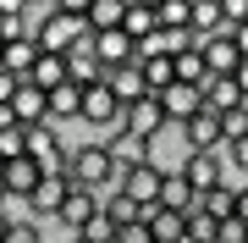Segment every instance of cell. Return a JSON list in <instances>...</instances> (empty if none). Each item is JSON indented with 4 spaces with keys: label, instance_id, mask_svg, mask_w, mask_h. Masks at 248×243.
I'll return each mask as SVG.
<instances>
[{
    "label": "cell",
    "instance_id": "15",
    "mask_svg": "<svg viewBox=\"0 0 248 243\" xmlns=\"http://www.w3.org/2000/svg\"><path fill=\"white\" fill-rule=\"evenodd\" d=\"M11 116H17L22 127H39V122H50V94H45V89H33V83L22 78L17 99H11Z\"/></svg>",
    "mask_w": 248,
    "mask_h": 243
},
{
    "label": "cell",
    "instance_id": "35",
    "mask_svg": "<svg viewBox=\"0 0 248 243\" xmlns=\"http://www.w3.org/2000/svg\"><path fill=\"white\" fill-rule=\"evenodd\" d=\"M237 221L248 227V182H243V188H237Z\"/></svg>",
    "mask_w": 248,
    "mask_h": 243
},
{
    "label": "cell",
    "instance_id": "17",
    "mask_svg": "<svg viewBox=\"0 0 248 243\" xmlns=\"http://www.w3.org/2000/svg\"><path fill=\"white\" fill-rule=\"evenodd\" d=\"M99 83H105V89H110L116 99H122V105H138V99H149V89H143V72H138V61H133V66H116V72H105Z\"/></svg>",
    "mask_w": 248,
    "mask_h": 243
},
{
    "label": "cell",
    "instance_id": "28",
    "mask_svg": "<svg viewBox=\"0 0 248 243\" xmlns=\"http://www.w3.org/2000/svg\"><path fill=\"white\" fill-rule=\"evenodd\" d=\"M160 11V28H187V17H193V0H155ZM193 33V28H187Z\"/></svg>",
    "mask_w": 248,
    "mask_h": 243
},
{
    "label": "cell",
    "instance_id": "20",
    "mask_svg": "<svg viewBox=\"0 0 248 243\" xmlns=\"http://www.w3.org/2000/svg\"><path fill=\"white\" fill-rule=\"evenodd\" d=\"M78 116H83V83H61V89L50 94V122L66 127V122H78Z\"/></svg>",
    "mask_w": 248,
    "mask_h": 243
},
{
    "label": "cell",
    "instance_id": "14",
    "mask_svg": "<svg viewBox=\"0 0 248 243\" xmlns=\"http://www.w3.org/2000/svg\"><path fill=\"white\" fill-rule=\"evenodd\" d=\"M122 33L133 39V45H143V39H155V33H160V11H155V0H127Z\"/></svg>",
    "mask_w": 248,
    "mask_h": 243
},
{
    "label": "cell",
    "instance_id": "42",
    "mask_svg": "<svg viewBox=\"0 0 248 243\" xmlns=\"http://www.w3.org/2000/svg\"><path fill=\"white\" fill-rule=\"evenodd\" d=\"M0 171H6V161H0Z\"/></svg>",
    "mask_w": 248,
    "mask_h": 243
},
{
    "label": "cell",
    "instance_id": "19",
    "mask_svg": "<svg viewBox=\"0 0 248 243\" xmlns=\"http://www.w3.org/2000/svg\"><path fill=\"white\" fill-rule=\"evenodd\" d=\"M237 105H243V89H237V78H210V83H204V111L226 116V111H237Z\"/></svg>",
    "mask_w": 248,
    "mask_h": 243
},
{
    "label": "cell",
    "instance_id": "22",
    "mask_svg": "<svg viewBox=\"0 0 248 243\" xmlns=\"http://www.w3.org/2000/svg\"><path fill=\"white\" fill-rule=\"evenodd\" d=\"M83 11H89V33H116L127 17V0H89Z\"/></svg>",
    "mask_w": 248,
    "mask_h": 243
},
{
    "label": "cell",
    "instance_id": "38",
    "mask_svg": "<svg viewBox=\"0 0 248 243\" xmlns=\"http://www.w3.org/2000/svg\"><path fill=\"white\" fill-rule=\"evenodd\" d=\"M6 232H11V221H6V216H0V243H6Z\"/></svg>",
    "mask_w": 248,
    "mask_h": 243
},
{
    "label": "cell",
    "instance_id": "24",
    "mask_svg": "<svg viewBox=\"0 0 248 243\" xmlns=\"http://www.w3.org/2000/svg\"><path fill=\"white\" fill-rule=\"evenodd\" d=\"M33 61H39V45H33V39H11L6 55H0V66H6L11 78H28V72H33Z\"/></svg>",
    "mask_w": 248,
    "mask_h": 243
},
{
    "label": "cell",
    "instance_id": "41",
    "mask_svg": "<svg viewBox=\"0 0 248 243\" xmlns=\"http://www.w3.org/2000/svg\"><path fill=\"white\" fill-rule=\"evenodd\" d=\"M0 55H6V39H0Z\"/></svg>",
    "mask_w": 248,
    "mask_h": 243
},
{
    "label": "cell",
    "instance_id": "32",
    "mask_svg": "<svg viewBox=\"0 0 248 243\" xmlns=\"http://www.w3.org/2000/svg\"><path fill=\"white\" fill-rule=\"evenodd\" d=\"M215 243H248V227L232 216V221H221V227H215Z\"/></svg>",
    "mask_w": 248,
    "mask_h": 243
},
{
    "label": "cell",
    "instance_id": "33",
    "mask_svg": "<svg viewBox=\"0 0 248 243\" xmlns=\"http://www.w3.org/2000/svg\"><path fill=\"white\" fill-rule=\"evenodd\" d=\"M116 243H155V232L143 221H133V227H122V232H116Z\"/></svg>",
    "mask_w": 248,
    "mask_h": 243
},
{
    "label": "cell",
    "instance_id": "10",
    "mask_svg": "<svg viewBox=\"0 0 248 243\" xmlns=\"http://www.w3.org/2000/svg\"><path fill=\"white\" fill-rule=\"evenodd\" d=\"M66 194H72V182H66V177H39V188L28 194V210H33V221H55V216H61V205H66Z\"/></svg>",
    "mask_w": 248,
    "mask_h": 243
},
{
    "label": "cell",
    "instance_id": "27",
    "mask_svg": "<svg viewBox=\"0 0 248 243\" xmlns=\"http://www.w3.org/2000/svg\"><path fill=\"white\" fill-rule=\"evenodd\" d=\"M177 83H193V89L210 83V66H204V50H199V45L187 50V55H177Z\"/></svg>",
    "mask_w": 248,
    "mask_h": 243
},
{
    "label": "cell",
    "instance_id": "26",
    "mask_svg": "<svg viewBox=\"0 0 248 243\" xmlns=\"http://www.w3.org/2000/svg\"><path fill=\"white\" fill-rule=\"evenodd\" d=\"M199 205L210 210L215 221H232V216H237V188H232V182H221V188H210V194L199 199Z\"/></svg>",
    "mask_w": 248,
    "mask_h": 243
},
{
    "label": "cell",
    "instance_id": "36",
    "mask_svg": "<svg viewBox=\"0 0 248 243\" xmlns=\"http://www.w3.org/2000/svg\"><path fill=\"white\" fill-rule=\"evenodd\" d=\"M232 39H237V55L248 61V28H237V33H232Z\"/></svg>",
    "mask_w": 248,
    "mask_h": 243
},
{
    "label": "cell",
    "instance_id": "37",
    "mask_svg": "<svg viewBox=\"0 0 248 243\" xmlns=\"http://www.w3.org/2000/svg\"><path fill=\"white\" fill-rule=\"evenodd\" d=\"M232 78H237V89H243V99H248V61H243V66H237Z\"/></svg>",
    "mask_w": 248,
    "mask_h": 243
},
{
    "label": "cell",
    "instance_id": "4",
    "mask_svg": "<svg viewBox=\"0 0 248 243\" xmlns=\"http://www.w3.org/2000/svg\"><path fill=\"white\" fill-rule=\"evenodd\" d=\"M182 138L193 155H221L226 149V122L215 116V111H199L193 122H182Z\"/></svg>",
    "mask_w": 248,
    "mask_h": 243
},
{
    "label": "cell",
    "instance_id": "6",
    "mask_svg": "<svg viewBox=\"0 0 248 243\" xmlns=\"http://www.w3.org/2000/svg\"><path fill=\"white\" fill-rule=\"evenodd\" d=\"M160 111H166V122H193L199 111H204V89H193V83H171V89H160Z\"/></svg>",
    "mask_w": 248,
    "mask_h": 243
},
{
    "label": "cell",
    "instance_id": "31",
    "mask_svg": "<svg viewBox=\"0 0 248 243\" xmlns=\"http://www.w3.org/2000/svg\"><path fill=\"white\" fill-rule=\"evenodd\" d=\"M6 243H45V232H39V221H11Z\"/></svg>",
    "mask_w": 248,
    "mask_h": 243
},
{
    "label": "cell",
    "instance_id": "13",
    "mask_svg": "<svg viewBox=\"0 0 248 243\" xmlns=\"http://www.w3.org/2000/svg\"><path fill=\"white\" fill-rule=\"evenodd\" d=\"M122 127H127V133H133V138H143V144H149V138L160 133V127H166V111H160V99L149 94V99H138V105H127Z\"/></svg>",
    "mask_w": 248,
    "mask_h": 243
},
{
    "label": "cell",
    "instance_id": "39",
    "mask_svg": "<svg viewBox=\"0 0 248 243\" xmlns=\"http://www.w3.org/2000/svg\"><path fill=\"white\" fill-rule=\"evenodd\" d=\"M61 243H89V238H61Z\"/></svg>",
    "mask_w": 248,
    "mask_h": 243
},
{
    "label": "cell",
    "instance_id": "5",
    "mask_svg": "<svg viewBox=\"0 0 248 243\" xmlns=\"http://www.w3.org/2000/svg\"><path fill=\"white\" fill-rule=\"evenodd\" d=\"M187 155H193V149H187V138H182L177 122H166V127L149 138V166H160V171H182Z\"/></svg>",
    "mask_w": 248,
    "mask_h": 243
},
{
    "label": "cell",
    "instance_id": "18",
    "mask_svg": "<svg viewBox=\"0 0 248 243\" xmlns=\"http://www.w3.org/2000/svg\"><path fill=\"white\" fill-rule=\"evenodd\" d=\"M28 83H33V89H45V94H55L61 83H72L66 55H45V50H39V61H33V72H28Z\"/></svg>",
    "mask_w": 248,
    "mask_h": 243
},
{
    "label": "cell",
    "instance_id": "11",
    "mask_svg": "<svg viewBox=\"0 0 248 243\" xmlns=\"http://www.w3.org/2000/svg\"><path fill=\"white\" fill-rule=\"evenodd\" d=\"M94 216H99V194H89V188H72L55 221H61V232H66V238H78V232H83V227H89Z\"/></svg>",
    "mask_w": 248,
    "mask_h": 243
},
{
    "label": "cell",
    "instance_id": "7",
    "mask_svg": "<svg viewBox=\"0 0 248 243\" xmlns=\"http://www.w3.org/2000/svg\"><path fill=\"white\" fill-rule=\"evenodd\" d=\"M160 177H166V171L149 166V161H143V166H127L122 171V194L133 199L138 210H149V205H160Z\"/></svg>",
    "mask_w": 248,
    "mask_h": 243
},
{
    "label": "cell",
    "instance_id": "29",
    "mask_svg": "<svg viewBox=\"0 0 248 243\" xmlns=\"http://www.w3.org/2000/svg\"><path fill=\"white\" fill-rule=\"evenodd\" d=\"M22 155H28V127L11 122L6 133H0V161H22Z\"/></svg>",
    "mask_w": 248,
    "mask_h": 243
},
{
    "label": "cell",
    "instance_id": "34",
    "mask_svg": "<svg viewBox=\"0 0 248 243\" xmlns=\"http://www.w3.org/2000/svg\"><path fill=\"white\" fill-rule=\"evenodd\" d=\"M17 89H22V78H11L6 66H0V105H11V99H17Z\"/></svg>",
    "mask_w": 248,
    "mask_h": 243
},
{
    "label": "cell",
    "instance_id": "3",
    "mask_svg": "<svg viewBox=\"0 0 248 243\" xmlns=\"http://www.w3.org/2000/svg\"><path fill=\"white\" fill-rule=\"evenodd\" d=\"M122 116H127V105L122 99H116L105 83H89V89H83V127H99V133H110V127H122Z\"/></svg>",
    "mask_w": 248,
    "mask_h": 243
},
{
    "label": "cell",
    "instance_id": "8",
    "mask_svg": "<svg viewBox=\"0 0 248 243\" xmlns=\"http://www.w3.org/2000/svg\"><path fill=\"white\" fill-rule=\"evenodd\" d=\"M199 50H204V66H210V78H232L243 66V55H237V39L226 33H210V39H199Z\"/></svg>",
    "mask_w": 248,
    "mask_h": 243
},
{
    "label": "cell",
    "instance_id": "1",
    "mask_svg": "<svg viewBox=\"0 0 248 243\" xmlns=\"http://www.w3.org/2000/svg\"><path fill=\"white\" fill-rule=\"evenodd\" d=\"M83 39H89V11L72 6V0H55L33 17V45L45 55H72Z\"/></svg>",
    "mask_w": 248,
    "mask_h": 243
},
{
    "label": "cell",
    "instance_id": "25",
    "mask_svg": "<svg viewBox=\"0 0 248 243\" xmlns=\"http://www.w3.org/2000/svg\"><path fill=\"white\" fill-rule=\"evenodd\" d=\"M187 28H193V39L221 33V0H193V17H187Z\"/></svg>",
    "mask_w": 248,
    "mask_h": 243
},
{
    "label": "cell",
    "instance_id": "2",
    "mask_svg": "<svg viewBox=\"0 0 248 243\" xmlns=\"http://www.w3.org/2000/svg\"><path fill=\"white\" fill-rule=\"evenodd\" d=\"M66 182H72V188H89V194H110V188H122V166H116L110 149L94 138V144H78V149H72Z\"/></svg>",
    "mask_w": 248,
    "mask_h": 243
},
{
    "label": "cell",
    "instance_id": "12",
    "mask_svg": "<svg viewBox=\"0 0 248 243\" xmlns=\"http://www.w3.org/2000/svg\"><path fill=\"white\" fill-rule=\"evenodd\" d=\"M39 177H45V166L33 161V155H22V161H6V171H0V188H6L11 199H28L39 188Z\"/></svg>",
    "mask_w": 248,
    "mask_h": 243
},
{
    "label": "cell",
    "instance_id": "9",
    "mask_svg": "<svg viewBox=\"0 0 248 243\" xmlns=\"http://www.w3.org/2000/svg\"><path fill=\"white\" fill-rule=\"evenodd\" d=\"M182 177H187V188L204 199L210 188L226 182V161H221V155H187V161H182Z\"/></svg>",
    "mask_w": 248,
    "mask_h": 243
},
{
    "label": "cell",
    "instance_id": "30",
    "mask_svg": "<svg viewBox=\"0 0 248 243\" xmlns=\"http://www.w3.org/2000/svg\"><path fill=\"white\" fill-rule=\"evenodd\" d=\"M78 238H89V243H116V221H105V210H99V216H94L89 227H83Z\"/></svg>",
    "mask_w": 248,
    "mask_h": 243
},
{
    "label": "cell",
    "instance_id": "23",
    "mask_svg": "<svg viewBox=\"0 0 248 243\" xmlns=\"http://www.w3.org/2000/svg\"><path fill=\"white\" fill-rule=\"evenodd\" d=\"M99 210H105V221H116V232L122 227H133V221H143V210L127 199L122 188H110V194H99Z\"/></svg>",
    "mask_w": 248,
    "mask_h": 243
},
{
    "label": "cell",
    "instance_id": "16",
    "mask_svg": "<svg viewBox=\"0 0 248 243\" xmlns=\"http://www.w3.org/2000/svg\"><path fill=\"white\" fill-rule=\"evenodd\" d=\"M143 227L155 232V243H187V216H182V210L149 205V210H143Z\"/></svg>",
    "mask_w": 248,
    "mask_h": 243
},
{
    "label": "cell",
    "instance_id": "21",
    "mask_svg": "<svg viewBox=\"0 0 248 243\" xmlns=\"http://www.w3.org/2000/svg\"><path fill=\"white\" fill-rule=\"evenodd\" d=\"M193 188H187V177H182V171H166V177H160V210H182V216H187V210H193Z\"/></svg>",
    "mask_w": 248,
    "mask_h": 243
},
{
    "label": "cell",
    "instance_id": "40",
    "mask_svg": "<svg viewBox=\"0 0 248 243\" xmlns=\"http://www.w3.org/2000/svg\"><path fill=\"white\" fill-rule=\"evenodd\" d=\"M0 205H6V188H0Z\"/></svg>",
    "mask_w": 248,
    "mask_h": 243
}]
</instances>
